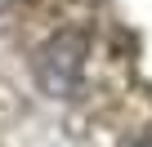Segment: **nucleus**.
Returning a JSON list of instances; mask_svg holds the SVG:
<instances>
[{"label": "nucleus", "mask_w": 152, "mask_h": 147, "mask_svg": "<svg viewBox=\"0 0 152 147\" xmlns=\"http://www.w3.org/2000/svg\"><path fill=\"white\" fill-rule=\"evenodd\" d=\"M5 5H9V0H0V9H5Z\"/></svg>", "instance_id": "obj_1"}, {"label": "nucleus", "mask_w": 152, "mask_h": 147, "mask_svg": "<svg viewBox=\"0 0 152 147\" xmlns=\"http://www.w3.org/2000/svg\"><path fill=\"white\" fill-rule=\"evenodd\" d=\"M139 147H152V143H139Z\"/></svg>", "instance_id": "obj_2"}]
</instances>
